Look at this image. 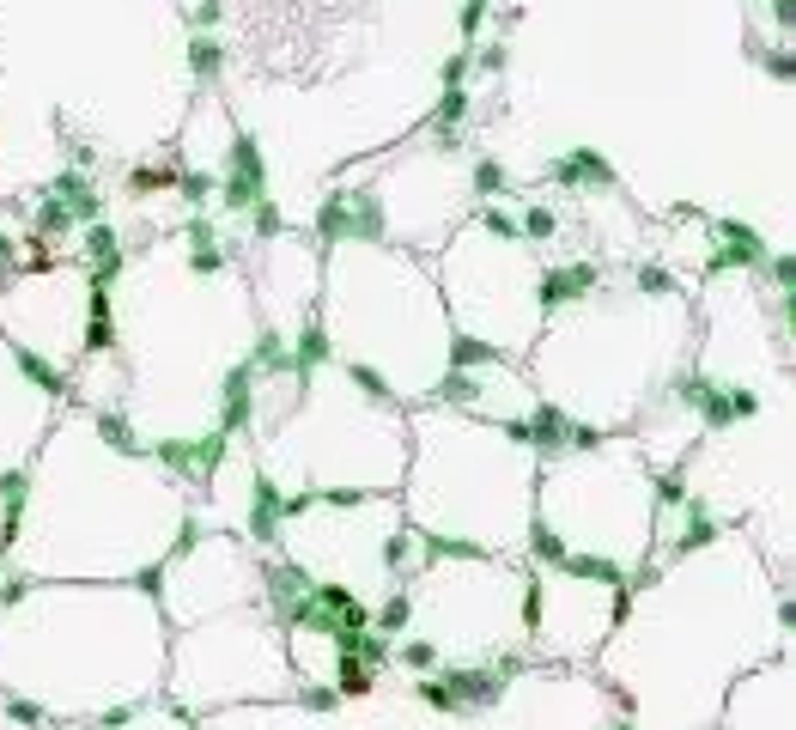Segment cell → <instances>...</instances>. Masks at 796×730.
<instances>
[{
	"mask_svg": "<svg viewBox=\"0 0 796 730\" xmlns=\"http://www.w3.org/2000/svg\"><path fill=\"white\" fill-rule=\"evenodd\" d=\"M25 378H31V384H43V390H61V378L49 372V365H43V359H25Z\"/></svg>",
	"mask_w": 796,
	"mask_h": 730,
	"instance_id": "9a60e30c",
	"label": "cell"
},
{
	"mask_svg": "<svg viewBox=\"0 0 796 730\" xmlns=\"http://www.w3.org/2000/svg\"><path fill=\"white\" fill-rule=\"evenodd\" d=\"M79 219H98V189H92V177H79V171H61V183L49 189V207H43V219L37 226L43 232H55V226H79Z\"/></svg>",
	"mask_w": 796,
	"mask_h": 730,
	"instance_id": "3957f363",
	"label": "cell"
},
{
	"mask_svg": "<svg viewBox=\"0 0 796 730\" xmlns=\"http://www.w3.org/2000/svg\"><path fill=\"white\" fill-rule=\"evenodd\" d=\"M262 189H268V165H262V146H256L250 134H237V146H231V165H225V207L250 213V207L262 201Z\"/></svg>",
	"mask_w": 796,
	"mask_h": 730,
	"instance_id": "7a4b0ae2",
	"label": "cell"
},
{
	"mask_svg": "<svg viewBox=\"0 0 796 730\" xmlns=\"http://www.w3.org/2000/svg\"><path fill=\"white\" fill-rule=\"evenodd\" d=\"M523 219H529V238H553V213L547 207H529Z\"/></svg>",
	"mask_w": 796,
	"mask_h": 730,
	"instance_id": "5bb4252c",
	"label": "cell"
},
{
	"mask_svg": "<svg viewBox=\"0 0 796 730\" xmlns=\"http://www.w3.org/2000/svg\"><path fill=\"white\" fill-rule=\"evenodd\" d=\"M86 250H92V262H98V280L122 268V244H116V232H110V226H98V219L86 226Z\"/></svg>",
	"mask_w": 796,
	"mask_h": 730,
	"instance_id": "30bf717a",
	"label": "cell"
},
{
	"mask_svg": "<svg viewBox=\"0 0 796 730\" xmlns=\"http://www.w3.org/2000/svg\"><path fill=\"white\" fill-rule=\"evenodd\" d=\"M614 730H632V724H614Z\"/></svg>",
	"mask_w": 796,
	"mask_h": 730,
	"instance_id": "2e32d148",
	"label": "cell"
},
{
	"mask_svg": "<svg viewBox=\"0 0 796 730\" xmlns=\"http://www.w3.org/2000/svg\"><path fill=\"white\" fill-rule=\"evenodd\" d=\"M395 657H402L408 670H432V664H438V651H432V645H402Z\"/></svg>",
	"mask_w": 796,
	"mask_h": 730,
	"instance_id": "7c38bea8",
	"label": "cell"
},
{
	"mask_svg": "<svg viewBox=\"0 0 796 730\" xmlns=\"http://www.w3.org/2000/svg\"><path fill=\"white\" fill-rule=\"evenodd\" d=\"M681 396L711 420V426H736L748 414H760V396L754 390H736V384H711V378H681Z\"/></svg>",
	"mask_w": 796,
	"mask_h": 730,
	"instance_id": "6da1fadb",
	"label": "cell"
},
{
	"mask_svg": "<svg viewBox=\"0 0 796 730\" xmlns=\"http://www.w3.org/2000/svg\"><path fill=\"white\" fill-rule=\"evenodd\" d=\"M316 232H323V238H347V232L377 238V232H383L377 201H371V195H335V201L323 207V219H316Z\"/></svg>",
	"mask_w": 796,
	"mask_h": 730,
	"instance_id": "277c9868",
	"label": "cell"
},
{
	"mask_svg": "<svg viewBox=\"0 0 796 730\" xmlns=\"http://www.w3.org/2000/svg\"><path fill=\"white\" fill-rule=\"evenodd\" d=\"M219 457H225V432H213V438H165V445H158V463L189 469V475H213Z\"/></svg>",
	"mask_w": 796,
	"mask_h": 730,
	"instance_id": "5b68a950",
	"label": "cell"
},
{
	"mask_svg": "<svg viewBox=\"0 0 796 730\" xmlns=\"http://www.w3.org/2000/svg\"><path fill=\"white\" fill-rule=\"evenodd\" d=\"M329 353V341H323V329H310V335H298V353H292V365L298 372H316V359Z\"/></svg>",
	"mask_w": 796,
	"mask_h": 730,
	"instance_id": "8fae6325",
	"label": "cell"
},
{
	"mask_svg": "<svg viewBox=\"0 0 796 730\" xmlns=\"http://www.w3.org/2000/svg\"><path fill=\"white\" fill-rule=\"evenodd\" d=\"M189 61H195V73H213V67H219V43H201V37H195V43H189Z\"/></svg>",
	"mask_w": 796,
	"mask_h": 730,
	"instance_id": "4fadbf2b",
	"label": "cell"
},
{
	"mask_svg": "<svg viewBox=\"0 0 796 730\" xmlns=\"http://www.w3.org/2000/svg\"><path fill=\"white\" fill-rule=\"evenodd\" d=\"M590 286H596V268H590V262H566L560 274H547V280H541V305L553 311V305L578 299V292H590Z\"/></svg>",
	"mask_w": 796,
	"mask_h": 730,
	"instance_id": "9c48e42d",
	"label": "cell"
},
{
	"mask_svg": "<svg viewBox=\"0 0 796 730\" xmlns=\"http://www.w3.org/2000/svg\"><path fill=\"white\" fill-rule=\"evenodd\" d=\"M547 177H553V183H566V189H608V183H614L608 159H602V153H590V146H584V153L553 159V165H547Z\"/></svg>",
	"mask_w": 796,
	"mask_h": 730,
	"instance_id": "8992f818",
	"label": "cell"
},
{
	"mask_svg": "<svg viewBox=\"0 0 796 730\" xmlns=\"http://www.w3.org/2000/svg\"><path fill=\"white\" fill-rule=\"evenodd\" d=\"M250 384H256L250 365H231V372H225V402H219V432L225 438L250 426Z\"/></svg>",
	"mask_w": 796,
	"mask_h": 730,
	"instance_id": "52a82bcc",
	"label": "cell"
},
{
	"mask_svg": "<svg viewBox=\"0 0 796 730\" xmlns=\"http://www.w3.org/2000/svg\"><path fill=\"white\" fill-rule=\"evenodd\" d=\"M718 238H724V250L711 256V268H754L760 256H766V244H760V232L754 226H736V219H718Z\"/></svg>",
	"mask_w": 796,
	"mask_h": 730,
	"instance_id": "ba28073f",
	"label": "cell"
}]
</instances>
